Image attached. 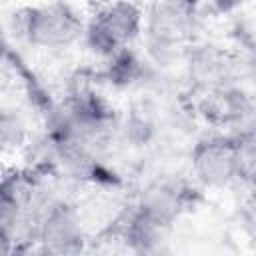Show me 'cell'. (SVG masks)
Masks as SVG:
<instances>
[{"mask_svg":"<svg viewBox=\"0 0 256 256\" xmlns=\"http://www.w3.org/2000/svg\"><path fill=\"white\" fill-rule=\"evenodd\" d=\"M252 132L214 134L196 142L190 154L194 178L206 188H228L252 174Z\"/></svg>","mask_w":256,"mask_h":256,"instance_id":"obj_1","label":"cell"},{"mask_svg":"<svg viewBox=\"0 0 256 256\" xmlns=\"http://www.w3.org/2000/svg\"><path fill=\"white\" fill-rule=\"evenodd\" d=\"M144 30V12L132 0H110L84 24L86 44L100 56L112 58L132 46Z\"/></svg>","mask_w":256,"mask_h":256,"instance_id":"obj_2","label":"cell"},{"mask_svg":"<svg viewBox=\"0 0 256 256\" xmlns=\"http://www.w3.org/2000/svg\"><path fill=\"white\" fill-rule=\"evenodd\" d=\"M20 24L24 38L44 50L68 48L84 36V22L78 12L60 0L26 8Z\"/></svg>","mask_w":256,"mask_h":256,"instance_id":"obj_3","label":"cell"},{"mask_svg":"<svg viewBox=\"0 0 256 256\" xmlns=\"http://www.w3.org/2000/svg\"><path fill=\"white\" fill-rule=\"evenodd\" d=\"M196 2L194 0H156L144 18V32L148 34L150 48L174 52L180 48L194 30Z\"/></svg>","mask_w":256,"mask_h":256,"instance_id":"obj_4","label":"cell"},{"mask_svg":"<svg viewBox=\"0 0 256 256\" xmlns=\"http://www.w3.org/2000/svg\"><path fill=\"white\" fill-rule=\"evenodd\" d=\"M36 240L46 252L70 254L84 246V226L80 214L68 202H50L36 222Z\"/></svg>","mask_w":256,"mask_h":256,"instance_id":"obj_5","label":"cell"},{"mask_svg":"<svg viewBox=\"0 0 256 256\" xmlns=\"http://www.w3.org/2000/svg\"><path fill=\"white\" fill-rule=\"evenodd\" d=\"M172 226L152 218L138 206L126 216L122 224V240L140 254H158L168 242V232Z\"/></svg>","mask_w":256,"mask_h":256,"instance_id":"obj_6","label":"cell"},{"mask_svg":"<svg viewBox=\"0 0 256 256\" xmlns=\"http://www.w3.org/2000/svg\"><path fill=\"white\" fill-rule=\"evenodd\" d=\"M136 206L152 218L172 226L186 208V192L176 182H156L142 192V198Z\"/></svg>","mask_w":256,"mask_h":256,"instance_id":"obj_7","label":"cell"},{"mask_svg":"<svg viewBox=\"0 0 256 256\" xmlns=\"http://www.w3.org/2000/svg\"><path fill=\"white\" fill-rule=\"evenodd\" d=\"M24 200L16 184L0 182V254L12 250V240L18 224L22 222Z\"/></svg>","mask_w":256,"mask_h":256,"instance_id":"obj_8","label":"cell"},{"mask_svg":"<svg viewBox=\"0 0 256 256\" xmlns=\"http://www.w3.org/2000/svg\"><path fill=\"white\" fill-rule=\"evenodd\" d=\"M214 114L218 116L220 124H242V120L250 114V102L244 92L222 88L216 96Z\"/></svg>","mask_w":256,"mask_h":256,"instance_id":"obj_9","label":"cell"},{"mask_svg":"<svg viewBox=\"0 0 256 256\" xmlns=\"http://www.w3.org/2000/svg\"><path fill=\"white\" fill-rule=\"evenodd\" d=\"M24 140V122L22 118L12 112L0 108V154L12 150Z\"/></svg>","mask_w":256,"mask_h":256,"instance_id":"obj_10","label":"cell"},{"mask_svg":"<svg viewBox=\"0 0 256 256\" xmlns=\"http://www.w3.org/2000/svg\"><path fill=\"white\" fill-rule=\"evenodd\" d=\"M212 2H214V6H216L220 12H232V10L240 8L246 0H212Z\"/></svg>","mask_w":256,"mask_h":256,"instance_id":"obj_11","label":"cell"}]
</instances>
